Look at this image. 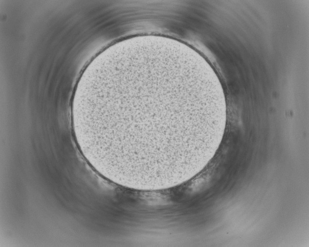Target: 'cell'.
<instances>
[{"mask_svg": "<svg viewBox=\"0 0 309 247\" xmlns=\"http://www.w3.org/2000/svg\"><path fill=\"white\" fill-rule=\"evenodd\" d=\"M159 67L158 66L157 69H155V65H154V69L153 66L152 69V65H150L149 73V67L148 69L146 66V69H145L146 77H143L142 73V77H140L136 71L138 75L137 77L134 71L133 74L145 93L131 72L130 73L147 99L123 75L142 95V97L134 92L139 97L130 93L142 99V100H137L115 92L113 93L118 95L139 102L116 97L109 98V100L116 102L141 105L109 104L108 112L114 113L136 108H145L109 121L108 124L112 125L139 113L111 128L110 130L109 136L116 135L148 110L147 113L120 135L117 139L124 143L138 147L157 148L173 145L179 142L178 140L181 141L196 132L200 122L199 107L197 89L192 77L187 76L185 73L182 74L183 72L173 68L167 69L164 67L163 69L162 66L161 69H159Z\"/></svg>", "mask_w": 309, "mask_h": 247, "instance_id": "cell-1", "label": "cell"}]
</instances>
